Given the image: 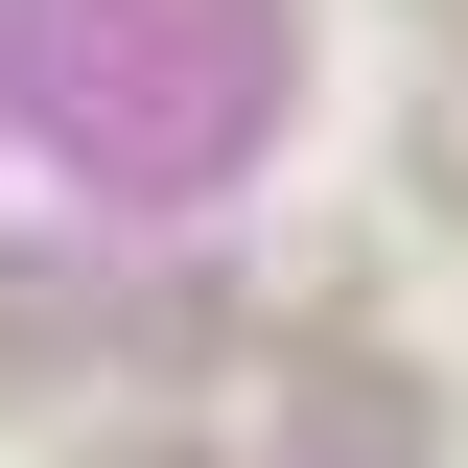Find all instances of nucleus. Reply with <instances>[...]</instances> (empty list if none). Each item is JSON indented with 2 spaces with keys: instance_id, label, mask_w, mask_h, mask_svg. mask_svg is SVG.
Returning a JSON list of instances; mask_svg holds the SVG:
<instances>
[{
  "instance_id": "1",
  "label": "nucleus",
  "mask_w": 468,
  "mask_h": 468,
  "mask_svg": "<svg viewBox=\"0 0 468 468\" xmlns=\"http://www.w3.org/2000/svg\"><path fill=\"white\" fill-rule=\"evenodd\" d=\"M282 399H304V468H421V445H445V399H421L399 351H304Z\"/></svg>"
},
{
  "instance_id": "2",
  "label": "nucleus",
  "mask_w": 468,
  "mask_h": 468,
  "mask_svg": "<svg viewBox=\"0 0 468 468\" xmlns=\"http://www.w3.org/2000/svg\"><path fill=\"white\" fill-rule=\"evenodd\" d=\"M48 351H70V304H48V282H0V375H48Z\"/></svg>"
},
{
  "instance_id": "3",
  "label": "nucleus",
  "mask_w": 468,
  "mask_h": 468,
  "mask_svg": "<svg viewBox=\"0 0 468 468\" xmlns=\"http://www.w3.org/2000/svg\"><path fill=\"white\" fill-rule=\"evenodd\" d=\"M421 187H445V211H468V94H421Z\"/></svg>"
}]
</instances>
